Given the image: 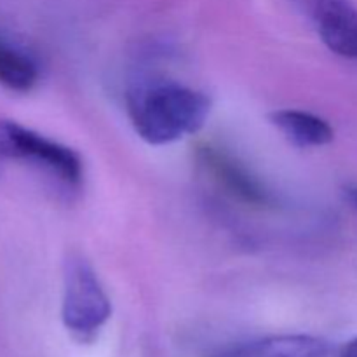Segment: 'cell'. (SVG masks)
<instances>
[{"mask_svg":"<svg viewBox=\"0 0 357 357\" xmlns=\"http://www.w3.org/2000/svg\"><path fill=\"white\" fill-rule=\"evenodd\" d=\"M211 100L180 84H153L128 94V114L136 135L150 145H167L206 124Z\"/></svg>","mask_w":357,"mask_h":357,"instance_id":"cell-1","label":"cell"},{"mask_svg":"<svg viewBox=\"0 0 357 357\" xmlns=\"http://www.w3.org/2000/svg\"><path fill=\"white\" fill-rule=\"evenodd\" d=\"M112 316V302L96 272L80 253L63 264L61 321L79 340H93Z\"/></svg>","mask_w":357,"mask_h":357,"instance_id":"cell-2","label":"cell"},{"mask_svg":"<svg viewBox=\"0 0 357 357\" xmlns=\"http://www.w3.org/2000/svg\"><path fill=\"white\" fill-rule=\"evenodd\" d=\"M0 157L42 167L70 187L84 180L82 157L75 150L14 121H0Z\"/></svg>","mask_w":357,"mask_h":357,"instance_id":"cell-3","label":"cell"},{"mask_svg":"<svg viewBox=\"0 0 357 357\" xmlns=\"http://www.w3.org/2000/svg\"><path fill=\"white\" fill-rule=\"evenodd\" d=\"M199 166L206 171L213 183L244 206L258 209H268L275 206V197L265 183L251 173L250 167L222 146L204 143L195 152Z\"/></svg>","mask_w":357,"mask_h":357,"instance_id":"cell-4","label":"cell"},{"mask_svg":"<svg viewBox=\"0 0 357 357\" xmlns=\"http://www.w3.org/2000/svg\"><path fill=\"white\" fill-rule=\"evenodd\" d=\"M331 52L357 59V7L351 0H298Z\"/></svg>","mask_w":357,"mask_h":357,"instance_id":"cell-5","label":"cell"},{"mask_svg":"<svg viewBox=\"0 0 357 357\" xmlns=\"http://www.w3.org/2000/svg\"><path fill=\"white\" fill-rule=\"evenodd\" d=\"M330 345L310 335H274L216 349L209 357H328Z\"/></svg>","mask_w":357,"mask_h":357,"instance_id":"cell-6","label":"cell"},{"mask_svg":"<svg viewBox=\"0 0 357 357\" xmlns=\"http://www.w3.org/2000/svg\"><path fill=\"white\" fill-rule=\"evenodd\" d=\"M271 122L300 149H316L333 142L335 131L326 119L305 110H275L271 114Z\"/></svg>","mask_w":357,"mask_h":357,"instance_id":"cell-7","label":"cell"},{"mask_svg":"<svg viewBox=\"0 0 357 357\" xmlns=\"http://www.w3.org/2000/svg\"><path fill=\"white\" fill-rule=\"evenodd\" d=\"M38 82V66L31 56L0 37V86L14 93H28Z\"/></svg>","mask_w":357,"mask_h":357,"instance_id":"cell-8","label":"cell"},{"mask_svg":"<svg viewBox=\"0 0 357 357\" xmlns=\"http://www.w3.org/2000/svg\"><path fill=\"white\" fill-rule=\"evenodd\" d=\"M338 357H357V337L352 338L351 342H347V344L342 347L340 356Z\"/></svg>","mask_w":357,"mask_h":357,"instance_id":"cell-9","label":"cell"},{"mask_svg":"<svg viewBox=\"0 0 357 357\" xmlns=\"http://www.w3.org/2000/svg\"><path fill=\"white\" fill-rule=\"evenodd\" d=\"M345 195H347V199L352 204L357 206V187H349L347 190H345Z\"/></svg>","mask_w":357,"mask_h":357,"instance_id":"cell-10","label":"cell"}]
</instances>
